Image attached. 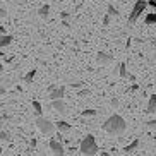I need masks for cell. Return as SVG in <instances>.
Returning a JSON list of instances; mask_svg holds the SVG:
<instances>
[{"instance_id": "1", "label": "cell", "mask_w": 156, "mask_h": 156, "mask_svg": "<svg viewBox=\"0 0 156 156\" xmlns=\"http://www.w3.org/2000/svg\"><path fill=\"white\" fill-rule=\"evenodd\" d=\"M105 132H108L110 136H122L125 132V129H127V124H125L124 117H120V115L113 113L112 117L105 120V124L101 125Z\"/></svg>"}, {"instance_id": "2", "label": "cell", "mask_w": 156, "mask_h": 156, "mask_svg": "<svg viewBox=\"0 0 156 156\" xmlns=\"http://www.w3.org/2000/svg\"><path fill=\"white\" fill-rule=\"evenodd\" d=\"M79 151L83 153L84 156H94L98 153V144H96V139H94L93 134H87L86 137L81 141Z\"/></svg>"}, {"instance_id": "3", "label": "cell", "mask_w": 156, "mask_h": 156, "mask_svg": "<svg viewBox=\"0 0 156 156\" xmlns=\"http://www.w3.org/2000/svg\"><path fill=\"white\" fill-rule=\"evenodd\" d=\"M146 7H147L146 0H137V2L134 4L132 10H130V14H129V24H136V23H137V19L144 14Z\"/></svg>"}, {"instance_id": "4", "label": "cell", "mask_w": 156, "mask_h": 156, "mask_svg": "<svg viewBox=\"0 0 156 156\" xmlns=\"http://www.w3.org/2000/svg\"><path fill=\"white\" fill-rule=\"evenodd\" d=\"M36 127L40 129L43 134H46V136H51V134L55 132V127H57V125L53 124L50 119H46V117L40 115V117H36Z\"/></svg>"}, {"instance_id": "5", "label": "cell", "mask_w": 156, "mask_h": 156, "mask_svg": "<svg viewBox=\"0 0 156 156\" xmlns=\"http://www.w3.org/2000/svg\"><path fill=\"white\" fill-rule=\"evenodd\" d=\"M50 151L53 153L55 156H65L64 144H62L58 139H51V141H50Z\"/></svg>"}, {"instance_id": "6", "label": "cell", "mask_w": 156, "mask_h": 156, "mask_svg": "<svg viewBox=\"0 0 156 156\" xmlns=\"http://www.w3.org/2000/svg\"><path fill=\"white\" fill-rule=\"evenodd\" d=\"M64 96H65V86H58V87H53L50 91V100L53 101V100H64Z\"/></svg>"}, {"instance_id": "7", "label": "cell", "mask_w": 156, "mask_h": 156, "mask_svg": "<svg viewBox=\"0 0 156 156\" xmlns=\"http://www.w3.org/2000/svg\"><path fill=\"white\" fill-rule=\"evenodd\" d=\"M96 62L100 65H108V64L113 62V57H112L110 53H106V51H100V53L96 55Z\"/></svg>"}, {"instance_id": "8", "label": "cell", "mask_w": 156, "mask_h": 156, "mask_svg": "<svg viewBox=\"0 0 156 156\" xmlns=\"http://www.w3.org/2000/svg\"><path fill=\"white\" fill-rule=\"evenodd\" d=\"M51 108L60 112V113H65V112H67V105H65L64 100H53L51 101Z\"/></svg>"}, {"instance_id": "9", "label": "cell", "mask_w": 156, "mask_h": 156, "mask_svg": "<svg viewBox=\"0 0 156 156\" xmlns=\"http://www.w3.org/2000/svg\"><path fill=\"white\" fill-rule=\"evenodd\" d=\"M12 41H14V36L12 34H0V48L9 46Z\"/></svg>"}, {"instance_id": "10", "label": "cell", "mask_w": 156, "mask_h": 156, "mask_svg": "<svg viewBox=\"0 0 156 156\" xmlns=\"http://www.w3.org/2000/svg\"><path fill=\"white\" fill-rule=\"evenodd\" d=\"M38 16H40L41 19H48V17H50V5H48V4L41 5V7L38 9Z\"/></svg>"}, {"instance_id": "11", "label": "cell", "mask_w": 156, "mask_h": 156, "mask_svg": "<svg viewBox=\"0 0 156 156\" xmlns=\"http://www.w3.org/2000/svg\"><path fill=\"white\" fill-rule=\"evenodd\" d=\"M147 113H156V93L154 94H151V98H149V103H147Z\"/></svg>"}, {"instance_id": "12", "label": "cell", "mask_w": 156, "mask_h": 156, "mask_svg": "<svg viewBox=\"0 0 156 156\" xmlns=\"http://www.w3.org/2000/svg\"><path fill=\"white\" fill-rule=\"evenodd\" d=\"M55 125H57V129H58V132H69L70 129H72L70 124L69 122H65V120H60V122H57Z\"/></svg>"}, {"instance_id": "13", "label": "cell", "mask_w": 156, "mask_h": 156, "mask_svg": "<svg viewBox=\"0 0 156 156\" xmlns=\"http://www.w3.org/2000/svg\"><path fill=\"white\" fill-rule=\"evenodd\" d=\"M139 144H141V142H139V139H134V141L130 142V144H127V146L124 147V151H125V153H132V151H136V149L139 147Z\"/></svg>"}, {"instance_id": "14", "label": "cell", "mask_w": 156, "mask_h": 156, "mask_svg": "<svg viewBox=\"0 0 156 156\" xmlns=\"http://www.w3.org/2000/svg\"><path fill=\"white\" fill-rule=\"evenodd\" d=\"M119 76L122 79H127L129 76H130V74L127 72V64H125V62H122V64L119 65Z\"/></svg>"}, {"instance_id": "15", "label": "cell", "mask_w": 156, "mask_h": 156, "mask_svg": "<svg viewBox=\"0 0 156 156\" xmlns=\"http://www.w3.org/2000/svg\"><path fill=\"white\" fill-rule=\"evenodd\" d=\"M144 24H147V26H151V24H156V12L146 14V17H144Z\"/></svg>"}, {"instance_id": "16", "label": "cell", "mask_w": 156, "mask_h": 156, "mask_svg": "<svg viewBox=\"0 0 156 156\" xmlns=\"http://www.w3.org/2000/svg\"><path fill=\"white\" fill-rule=\"evenodd\" d=\"M33 112H34L38 117L43 113V108H41V103H40V101H33Z\"/></svg>"}, {"instance_id": "17", "label": "cell", "mask_w": 156, "mask_h": 156, "mask_svg": "<svg viewBox=\"0 0 156 156\" xmlns=\"http://www.w3.org/2000/svg\"><path fill=\"white\" fill-rule=\"evenodd\" d=\"M34 76H36V69H33V70H29L26 76H24V83H33V79H34Z\"/></svg>"}, {"instance_id": "18", "label": "cell", "mask_w": 156, "mask_h": 156, "mask_svg": "<svg viewBox=\"0 0 156 156\" xmlns=\"http://www.w3.org/2000/svg\"><path fill=\"white\" fill-rule=\"evenodd\" d=\"M106 12H108L112 17H117V16H119V9H117V7H113L112 4H108V7H106Z\"/></svg>"}, {"instance_id": "19", "label": "cell", "mask_w": 156, "mask_h": 156, "mask_svg": "<svg viewBox=\"0 0 156 156\" xmlns=\"http://www.w3.org/2000/svg\"><path fill=\"white\" fill-rule=\"evenodd\" d=\"M98 112L96 110H91V108H87V110H83V117H94V115H96Z\"/></svg>"}, {"instance_id": "20", "label": "cell", "mask_w": 156, "mask_h": 156, "mask_svg": "<svg viewBox=\"0 0 156 156\" xmlns=\"http://www.w3.org/2000/svg\"><path fill=\"white\" fill-rule=\"evenodd\" d=\"M10 134L7 132V130H2V132H0V141H10Z\"/></svg>"}, {"instance_id": "21", "label": "cell", "mask_w": 156, "mask_h": 156, "mask_svg": "<svg viewBox=\"0 0 156 156\" xmlns=\"http://www.w3.org/2000/svg\"><path fill=\"white\" fill-rule=\"evenodd\" d=\"M146 129L147 130H156V120H149V122H146Z\"/></svg>"}, {"instance_id": "22", "label": "cell", "mask_w": 156, "mask_h": 156, "mask_svg": "<svg viewBox=\"0 0 156 156\" xmlns=\"http://www.w3.org/2000/svg\"><path fill=\"white\" fill-rule=\"evenodd\" d=\"M89 94H91V91H89V89H81V91L77 93L79 98H86V96H89Z\"/></svg>"}, {"instance_id": "23", "label": "cell", "mask_w": 156, "mask_h": 156, "mask_svg": "<svg viewBox=\"0 0 156 156\" xmlns=\"http://www.w3.org/2000/svg\"><path fill=\"white\" fill-rule=\"evenodd\" d=\"M69 17H70V14L67 12V10H64V12H60V19H62V21H69Z\"/></svg>"}, {"instance_id": "24", "label": "cell", "mask_w": 156, "mask_h": 156, "mask_svg": "<svg viewBox=\"0 0 156 156\" xmlns=\"http://www.w3.org/2000/svg\"><path fill=\"white\" fill-rule=\"evenodd\" d=\"M110 17H112L110 14H106L105 17H103V26H108V24H110Z\"/></svg>"}, {"instance_id": "25", "label": "cell", "mask_w": 156, "mask_h": 156, "mask_svg": "<svg viewBox=\"0 0 156 156\" xmlns=\"http://www.w3.org/2000/svg\"><path fill=\"white\" fill-rule=\"evenodd\" d=\"M5 17H7V10L0 9V21H2V19H5Z\"/></svg>"}, {"instance_id": "26", "label": "cell", "mask_w": 156, "mask_h": 156, "mask_svg": "<svg viewBox=\"0 0 156 156\" xmlns=\"http://www.w3.org/2000/svg\"><path fill=\"white\" fill-rule=\"evenodd\" d=\"M147 5L153 7V9H156V0H147Z\"/></svg>"}, {"instance_id": "27", "label": "cell", "mask_w": 156, "mask_h": 156, "mask_svg": "<svg viewBox=\"0 0 156 156\" xmlns=\"http://www.w3.org/2000/svg\"><path fill=\"white\" fill-rule=\"evenodd\" d=\"M112 106H113V108H117V106H119V100H117V98H113V100H112Z\"/></svg>"}, {"instance_id": "28", "label": "cell", "mask_w": 156, "mask_h": 156, "mask_svg": "<svg viewBox=\"0 0 156 156\" xmlns=\"http://www.w3.org/2000/svg\"><path fill=\"white\" fill-rule=\"evenodd\" d=\"M62 26H64V28H70V24H69V21H62Z\"/></svg>"}, {"instance_id": "29", "label": "cell", "mask_w": 156, "mask_h": 156, "mask_svg": "<svg viewBox=\"0 0 156 156\" xmlns=\"http://www.w3.org/2000/svg\"><path fill=\"white\" fill-rule=\"evenodd\" d=\"M5 91V86H4V84H2V86H0V94H2V93H4Z\"/></svg>"}, {"instance_id": "30", "label": "cell", "mask_w": 156, "mask_h": 156, "mask_svg": "<svg viewBox=\"0 0 156 156\" xmlns=\"http://www.w3.org/2000/svg\"><path fill=\"white\" fill-rule=\"evenodd\" d=\"M101 156H110V153H106V151H103V153H101Z\"/></svg>"}, {"instance_id": "31", "label": "cell", "mask_w": 156, "mask_h": 156, "mask_svg": "<svg viewBox=\"0 0 156 156\" xmlns=\"http://www.w3.org/2000/svg\"><path fill=\"white\" fill-rule=\"evenodd\" d=\"M2 70H4V65H2V62H0V72H2Z\"/></svg>"}, {"instance_id": "32", "label": "cell", "mask_w": 156, "mask_h": 156, "mask_svg": "<svg viewBox=\"0 0 156 156\" xmlns=\"http://www.w3.org/2000/svg\"><path fill=\"white\" fill-rule=\"evenodd\" d=\"M19 2H21V4H26V0H19Z\"/></svg>"}, {"instance_id": "33", "label": "cell", "mask_w": 156, "mask_h": 156, "mask_svg": "<svg viewBox=\"0 0 156 156\" xmlns=\"http://www.w3.org/2000/svg\"><path fill=\"white\" fill-rule=\"evenodd\" d=\"M0 154H2V147H0Z\"/></svg>"}]
</instances>
